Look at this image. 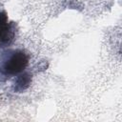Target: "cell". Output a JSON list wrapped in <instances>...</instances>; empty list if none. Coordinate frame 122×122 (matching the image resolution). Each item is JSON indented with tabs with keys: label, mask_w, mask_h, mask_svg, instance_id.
Wrapping results in <instances>:
<instances>
[{
	"label": "cell",
	"mask_w": 122,
	"mask_h": 122,
	"mask_svg": "<svg viewBox=\"0 0 122 122\" xmlns=\"http://www.w3.org/2000/svg\"><path fill=\"white\" fill-rule=\"evenodd\" d=\"M18 26L16 22L10 21L5 10H0V49L11 45L16 39Z\"/></svg>",
	"instance_id": "obj_2"
},
{
	"label": "cell",
	"mask_w": 122,
	"mask_h": 122,
	"mask_svg": "<svg viewBox=\"0 0 122 122\" xmlns=\"http://www.w3.org/2000/svg\"><path fill=\"white\" fill-rule=\"evenodd\" d=\"M30 61L29 54L24 50H10L0 55V75L10 78L23 72Z\"/></svg>",
	"instance_id": "obj_1"
},
{
	"label": "cell",
	"mask_w": 122,
	"mask_h": 122,
	"mask_svg": "<svg viewBox=\"0 0 122 122\" xmlns=\"http://www.w3.org/2000/svg\"><path fill=\"white\" fill-rule=\"evenodd\" d=\"M31 79H32V75L31 73L28 72V71H23L20 74H18L16 76L14 85H13V91L14 92H22L24 91H26L31 83Z\"/></svg>",
	"instance_id": "obj_3"
}]
</instances>
